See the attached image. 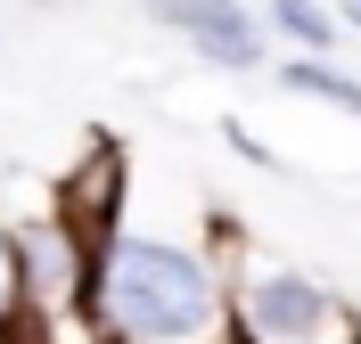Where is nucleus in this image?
<instances>
[{
  "label": "nucleus",
  "mask_w": 361,
  "mask_h": 344,
  "mask_svg": "<svg viewBox=\"0 0 361 344\" xmlns=\"http://www.w3.org/2000/svg\"><path fill=\"white\" fill-rule=\"evenodd\" d=\"M49 205L66 213L90 246L123 238V139H90L82 156H74V172L58 181V197H49Z\"/></svg>",
  "instance_id": "nucleus-5"
},
{
  "label": "nucleus",
  "mask_w": 361,
  "mask_h": 344,
  "mask_svg": "<svg viewBox=\"0 0 361 344\" xmlns=\"http://www.w3.org/2000/svg\"><path fill=\"white\" fill-rule=\"evenodd\" d=\"M271 82L295 98H320L337 115H361V74H345L337 58H288V66H271Z\"/></svg>",
  "instance_id": "nucleus-6"
},
{
  "label": "nucleus",
  "mask_w": 361,
  "mask_h": 344,
  "mask_svg": "<svg viewBox=\"0 0 361 344\" xmlns=\"http://www.w3.org/2000/svg\"><path fill=\"white\" fill-rule=\"evenodd\" d=\"M222 139H230V148H238L247 164H263V172H279V156H271V148H263V139L247 132V123H222Z\"/></svg>",
  "instance_id": "nucleus-9"
},
{
  "label": "nucleus",
  "mask_w": 361,
  "mask_h": 344,
  "mask_svg": "<svg viewBox=\"0 0 361 344\" xmlns=\"http://www.w3.org/2000/svg\"><path fill=\"white\" fill-rule=\"evenodd\" d=\"M0 336H33V295H25V254H17V229H0Z\"/></svg>",
  "instance_id": "nucleus-8"
},
{
  "label": "nucleus",
  "mask_w": 361,
  "mask_h": 344,
  "mask_svg": "<svg viewBox=\"0 0 361 344\" xmlns=\"http://www.w3.org/2000/svg\"><path fill=\"white\" fill-rule=\"evenodd\" d=\"M0 344H17V336H0Z\"/></svg>",
  "instance_id": "nucleus-11"
},
{
  "label": "nucleus",
  "mask_w": 361,
  "mask_h": 344,
  "mask_svg": "<svg viewBox=\"0 0 361 344\" xmlns=\"http://www.w3.org/2000/svg\"><path fill=\"white\" fill-rule=\"evenodd\" d=\"M263 25L279 42H295V58H329V49H337V17H329L320 0H271Z\"/></svg>",
  "instance_id": "nucleus-7"
},
{
  "label": "nucleus",
  "mask_w": 361,
  "mask_h": 344,
  "mask_svg": "<svg viewBox=\"0 0 361 344\" xmlns=\"http://www.w3.org/2000/svg\"><path fill=\"white\" fill-rule=\"evenodd\" d=\"M148 25L180 33L205 66H222V74H271V58H263V33H271V25L247 17L238 0H148Z\"/></svg>",
  "instance_id": "nucleus-4"
},
{
  "label": "nucleus",
  "mask_w": 361,
  "mask_h": 344,
  "mask_svg": "<svg viewBox=\"0 0 361 344\" xmlns=\"http://www.w3.org/2000/svg\"><path fill=\"white\" fill-rule=\"evenodd\" d=\"M230 303H238V344H361V312L329 279L255 246L230 254Z\"/></svg>",
  "instance_id": "nucleus-2"
},
{
  "label": "nucleus",
  "mask_w": 361,
  "mask_h": 344,
  "mask_svg": "<svg viewBox=\"0 0 361 344\" xmlns=\"http://www.w3.org/2000/svg\"><path fill=\"white\" fill-rule=\"evenodd\" d=\"M345 25H353V33H361V0H345Z\"/></svg>",
  "instance_id": "nucleus-10"
},
{
  "label": "nucleus",
  "mask_w": 361,
  "mask_h": 344,
  "mask_svg": "<svg viewBox=\"0 0 361 344\" xmlns=\"http://www.w3.org/2000/svg\"><path fill=\"white\" fill-rule=\"evenodd\" d=\"M25 254V295H33V336L49 328H74L90 312V271H99V246L66 222L58 205H42L33 222H8Z\"/></svg>",
  "instance_id": "nucleus-3"
},
{
  "label": "nucleus",
  "mask_w": 361,
  "mask_h": 344,
  "mask_svg": "<svg viewBox=\"0 0 361 344\" xmlns=\"http://www.w3.org/2000/svg\"><path fill=\"white\" fill-rule=\"evenodd\" d=\"M247 238L214 229V246L189 238H148L123 229L99 246L82 328L99 344H238V303H230V254Z\"/></svg>",
  "instance_id": "nucleus-1"
}]
</instances>
